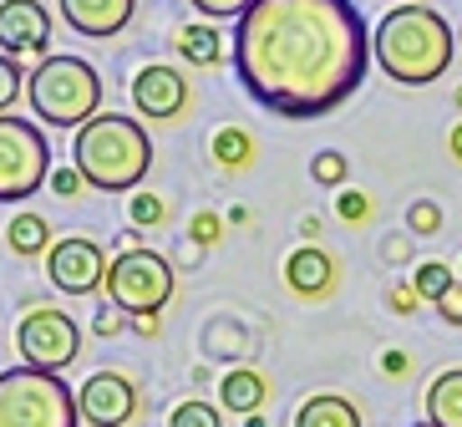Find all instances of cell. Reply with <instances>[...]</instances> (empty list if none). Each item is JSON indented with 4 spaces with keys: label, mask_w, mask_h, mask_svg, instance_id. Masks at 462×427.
<instances>
[{
    "label": "cell",
    "mask_w": 462,
    "mask_h": 427,
    "mask_svg": "<svg viewBox=\"0 0 462 427\" xmlns=\"http://www.w3.org/2000/svg\"><path fill=\"white\" fill-rule=\"evenodd\" d=\"M71 168L102 193H137L152 168V133L137 117L102 112L71 138Z\"/></svg>",
    "instance_id": "3"
},
{
    "label": "cell",
    "mask_w": 462,
    "mask_h": 427,
    "mask_svg": "<svg viewBox=\"0 0 462 427\" xmlns=\"http://www.w3.org/2000/svg\"><path fill=\"white\" fill-rule=\"evenodd\" d=\"M427 422L432 427H462V367L437 372L427 382Z\"/></svg>",
    "instance_id": "17"
},
{
    "label": "cell",
    "mask_w": 462,
    "mask_h": 427,
    "mask_svg": "<svg viewBox=\"0 0 462 427\" xmlns=\"http://www.w3.org/2000/svg\"><path fill=\"white\" fill-rule=\"evenodd\" d=\"M189 77L178 67H143L133 77V107L148 117V123H173V117H183V107H189Z\"/></svg>",
    "instance_id": "12"
},
{
    "label": "cell",
    "mask_w": 462,
    "mask_h": 427,
    "mask_svg": "<svg viewBox=\"0 0 462 427\" xmlns=\"http://www.w3.org/2000/svg\"><path fill=\"white\" fill-rule=\"evenodd\" d=\"M417 427H432V422H417Z\"/></svg>",
    "instance_id": "41"
},
{
    "label": "cell",
    "mask_w": 462,
    "mask_h": 427,
    "mask_svg": "<svg viewBox=\"0 0 462 427\" xmlns=\"http://www.w3.org/2000/svg\"><path fill=\"white\" fill-rule=\"evenodd\" d=\"M107 305L123 316H158L173 301V265L158 249H123L107 265Z\"/></svg>",
    "instance_id": "6"
},
{
    "label": "cell",
    "mask_w": 462,
    "mask_h": 427,
    "mask_svg": "<svg viewBox=\"0 0 462 427\" xmlns=\"http://www.w3.org/2000/svg\"><path fill=\"white\" fill-rule=\"evenodd\" d=\"M448 148H452V158H457V163H462V123L452 127V138H448Z\"/></svg>",
    "instance_id": "36"
},
{
    "label": "cell",
    "mask_w": 462,
    "mask_h": 427,
    "mask_svg": "<svg viewBox=\"0 0 462 427\" xmlns=\"http://www.w3.org/2000/svg\"><path fill=\"white\" fill-rule=\"evenodd\" d=\"M51 189H56V199H77L82 193V173L77 168H61V173H51Z\"/></svg>",
    "instance_id": "33"
},
{
    "label": "cell",
    "mask_w": 462,
    "mask_h": 427,
    "mask_svg": "<svg viewBox=\"0 0 462 427\" xmlns=\"http://www.w3.org/2000/svg\"><path fill=\"white\" fill-rule=\"evenodd\" d=\"M457 285H462V265H457Z\"/></svg>",
    "instance_id": "39"
},
{
    "label": "cell",
    "mask_w": 462,
    "mask_h": 427,
    "mask_svg": "<svg viewBox=\"0 0 462 427\" xmlns=\"http://www.w3.org/2000/svg\"><path fill=\"white\" fill-rule=\"evenodd\" d=\"M163 214H168V204L158 199V193H148V189H137L133 204H127V219H133L137 229H158V224H163Z\"/></svg>",
    "instance_id": "23"
},
{
    "label": "cell",
    "mask_w": 462,
    "mask_h": 427,
    "mask_svg": "<svg viewBox=\"0 0 462 427\" xmlns=\"http://www.w3.org/2000/svg\"><path fill=\"white\" fill-rule=\"evenodd\" d=\"M381 372L407 376V372H411V357H407V351H386V357H381Z\"/></svg>",
    "instance_id": "34"
},
{
    "label": "cell",
    "mask_w": 462,
    "mask_h": 427,
    "mask_svg": "<svg viewBox=\"0 0 462 427\" xmlns=\"http://www.w3.org/2000/svg\"><path fill=\"white\" fill-rule=\"evenodd\" d=\"M107 255L102 245L87 235H71V239H56L51 255H46V275L61 295H97V290L107 285Z\"/></svg>",
    "instance_id": "9"
},
{
    "label": "cell",
    "mask_w": 462,
    "mask_h": 427,
    "mask_svg": "<svg viewBox=\"0 0 462 427\" xmlns=\"http://www.w3.org/2000/svg\"><path fill=\"white\" fill-rule=\"evenodd\" d=\"M189 5L204 15V21H234V26H239L254 0H189Z\"/></svg>",
    "instance_id": "25"
},
{
    "label": "cell",
    "mask_w": 462,
    "mask_h": 427,
    "mask_svg": "<svg viewBox=\"0 0 462 427\" xmlns=\"http://www.w3.org/2000/svg\"><path fill=\"white\" fill-rule=\"evenodd\" d=\"M295 427H366L361 422V407L340 392H315V397L300 402Z\"/></svg>",
    "instance_id": "16"
},
{
    "label": "cell",
    "mask_w": 462,
    "mask_h": 427,
    "mask_svg": "<svg viewBox=\"0 0 462 427\" xmlns=\"http://www.w3.org/2000/svg\"><path fill=\"white\" fill-rule=\"evenodd\" d=\"M411 285H417L421 301H432V305H437L452 285H457V275H452L442 260H421V265H417V280H411Z\"/></svg>",
    "instance_id": "22"
},
{
    "label": "cell",
    "mask_w": 462,
    "mask_h": 427,
    "mask_svg": "<svg viewBox=\"0 0 462 427\" xmlns=\"http://www.w3.org/2000/svg\"><path fill=\"white\" fill-rule=\"evenodd\" d=\"M285 285L300 301H326L330 290H336V260L320 245H300L285 260Z\"/></svg>",
    "instance_id": "13"
},
{
    "label": "cell",
    "mask_w": 462,
    "mask_h": 427,
    "mask_svg": "<svg viewBox=\"0 0 462 427\" xmlns=\"http://www.w3.org/2000/svg\"><path fill=\"white\" fill-rule=\"evenodd\" d=\"M168 427H224V407H214L204 397H189L168 413Z\"/></svg>",
    "instance_id": "21"
},
{
    "label": "cell",
    "mask_w": 462,
    "mask_h": 427,
    "mask_svg": "<svg viewBox=\"0 0 462 427\" xmlns=\"http://www.w3.org/2000/svg\"><path fill=\"white\" fill-rule=\"evenodd\" d=\"M31 112L46 127H77L82 133L92 117H102V77L82 56H46L26 77Z\"/></svg>",
    "instance_id": "4"
},
{
    "label": "cell",
    "mask_w": 462,
    "mask_h": 427,
    "mask_svg": "<svg viewBox=\"0 0 462 427\" xmlns=\"http://www.w3.org/2000/svg\"><path fill=\"white\" fill-rule=\"evenodd\" d=\"M437 316L448 320V326H462V285H452L442 301H437Z\"/></svg>",
    "instance_id": "32"
},
{
    "label": "cell",
    "mask_w": 462,
    "mask_h": 427,
    "mask_svg": "<svg viewBox=\"0 0 462 427\" xmlns=\"http://www.w3.org/2000/svg\"><path fill=\"white\" fill-rule=\"evenodd\" d=\"M133 11H137V0H61L67 26L82 31V36H92V42L117 36V31L133 21Z\"/></svg>",
    "instance_id": "14"
},
{
    "label": "cell",
    "mask_w": 462,
    "mask_h": 427,
    "mask_svg": "<svg viewBox=\"0 0 462 427\" xmlns=\"http://www.w3.org/2000/svg\"><path fill=\"white\" fill-rule=\"evenodd\" d=\"M386 305H392L396 316H417L421 295H417V285H392V295H386Z\"/></svg>",
    "instance_id": "30"
},
{
    "label": "cell",
    "mask_w": 462,
    "mask_h": 427,
    "mask_svg": "<svg viewBox=\"0 0 462 427\" xmlns=\"http://www.w3.org/2000/svg\"><path fill=\"white\" fill-rule=\"evenodd\" d=\"M5 245H11V255H21V260L51 255V224H46L42 214H15L11 229H5Z\"/></svg>",
    "instance_id": "19"
},
{
    "label": "cell",
    "mask_w": 462,
    "mask_h": 427,
    "mask_svg": "<svg viewBox=\"0 0 462 427\" xmlns=\"http://www.w3.org/2000/svg\"><path fill=\"white\" fill-rule=\"evenodd\" d=\"M336 209H340V219H351V224H366V219H371V199H366V193H351V189H346Z\"/></svg>",
    "instance_id": "29"
},
{
    "label": "cell",
    "mask_w": 462,
    "mask_h": 427,
    "mask_svg": "<svg viewBox=\"0 0 462 427\" xmlns=\"http://www.w3.org/2000/svg\"><path fill=\"white\" fill-rule=\"evenodd\" d=\"M51 179V143L31 117H0V204H21Z\"/></svg>",
    "instance_id": "7"
},
{
    "label": "cell",
    "mask_w": 462,
    "mask_h": 427,
    "mask_svg": "<svg viewBox=\"0 0 462 427\" xmlns=\"http://www.w3.org/2000/svg\"><path fill=\"white\" fill-rule=\"evenodd\" d=\"M0 427H82V407L56 372L11 367L0 372Z\"/></svg>",
    "instance_id": "5"
},
{
    "label": "cell",
    "mask_w": 462,
    "mask_h": 427,
    "mask_svg": "<svg viewBox=\"0 0 462 427\" xmlns=\"http://www.w3.org/2000/svg\"><path fill=\"white\" fill-rule=\"evenodd\" d=\"M407 224H411V235H437V229H442V209L432 204V199H417V204L407 209Z\"/></svg>",
    "instance_id": "27"
},
{
    "label": "cell",
    "mask_w": 462,
    "mask_h": 427,
    "mask_svg": "<svg viewBox=\"0 0 462 427\" xmlns=\"http://www.w3.org/2000/svg\"><path fill=\"white\" fill-rule=\"evenodd\" d=\"M173 51L183 56L189 67H214L218 56H224V42H218V26H214V21H189V26H178Z\"/></svg>",
    "instance_id": "18"
},
{
    "label": "cell",
    "mask_w": 462,
    "mask_h": 427,
    "mask_svg": "<svg viewBox=\"0 0 462 427\" xmlns=\"http://www.w3.org/2000/svg\"><path fill=\"white\" fill-rule=\"evenodd\" d=\"M392 5H407V0H392Z\"/></svg>",
    "instance_id": "40"
},
{
    "label": "cell",
    "mask_w": 462,
    "mask_h": 427,
    "mask_svg": "<svg viewBox=\"0 0 462 427\" xmlns=\"http://www.w3.org/2000/svg\"><path fill=\"white\" fill-rule=\"evenodd\" d=\"M46 46H51V15L42 0H0V56L46 61Z\"/></svg>",
    "instance_id": "11"
},
{
    "label": "cell",
    "mask_w": 462,
    "mask_h": 427,
    "mask_svg": "<svg viewBox=\"0 0 462 427\" xmlns=\"http://www.w3.org/2000/svg\"><path fill=\"white\" fill-rule=\"evenodd\" d=\"M208 148H214V163L224 168V173H239V168L254 163V138H249L245 127H218Z\"/></svg>",
    "instance_id": "20"
},
{
    "label": "cell",
    "mask_w": 462,
    "mask_h": 427,
    "mask_svg": "<svg viewBox=\"0 0 462 427\" xmlns=\"http://www.w3.org/2000/svg\"><path fill=\"white\" fill-rule=\"evenodd\" d=\"M92 331L102 336V341H112V336L123 331V311H112V305H102V311H97V320H92Z\"/></svg>",
    "instance_id": "31"
},
{
    "label": "cell",
    "mask_w": 462,
    "mask_h": 427,
    "mask_svg": "<svg viewBox=\"0 0 462 427\" xmlns=\"http://www.w3.org/2000/svg\"><path fill=\"white\" fill-rule=\"evenodd\" d=\"M245 427H270V417H264V413H254V417H245Z\"/></svg>",
    "instance_id": "37"
},
{
    "label": "cell",
    "mask_w": 462,
    "mask_h": 427,
    "mask_svg": "<svg viewBox=\"0 0 462 427\" xmlns=\"http://www.w3.org/2000/svg\"><path fill=\"white\" fill-rule=\"evenodd\" d=\"M346 173H351L346 153H336V148L315 153V163H310V179H315V183H326V189H340V183H346Z\"/></svg>",
    "instance_id": "24"
},
{
    "label": "cell",
    "mask_w": 462,
    "mask_h": 427,
    "mask_svg": "<svg viewBox=\"0 0 462 427\" xmlns=\"http://www.w3.org/2000/svg\"><path fill=\"white\" fill-rule=\"evenodd\" d=\"M371 36L356 0H254L234 26V77L264 112L326 117L366 82Z\"/></svg>",
    "instance_id": "1"
},
{
    "label": "cell",
    "mask_w": 462,
    "mask_h": 427,
    "mask_svg": "<svg viewBox=\"0 0 462 427\" xmlns=\"http://www.w3.org/2000/svg\"><path fill=\"white\" fill-rule=\"evenodd\" d=\"M77 407L87 427H127L137 417V386L127 372H92L77 386Z\"/></svg>",
    "instance_id": "10"
},
{
    "label": "cell",
    "mask_w": 462,
    "mask_h": 427,
    "mask_svg": "<svg viewBox=\"0 0 462 427\" xmlns=\"http://www.w3.org/2000/svg\"><path fill=\"white\" fill-rule=\"evenodd\" d=\"M133 326H137V336H158V316H137Z\"/></svg>",
    "instance_id": "35"
},
{
    "label": "cell",
    "mask_w": 462,
    "mask_h": 427,
    "mask_svg": "<svg viewBox=\"0 0 462 427\" xmlns=\"http://www.w3.org/2000/svg\"><path fill=\"white\" fill-rule=\"evenodd\" d=\"M218 235H224V219H218V214H193L189 239H193L199 249H214V245H218Z\"/></svg>",
    "instance_id": "28"
},
{
    "label": "cell",
    "mask_w": 462,
    "mask_h": 427,
    "mask_svg": "<svg viewBox=\"0 0 462 427\" xmlns=\"http://www.w3.org/2000/svg\"><path fill=\"white\" fill-rule=\"evenodd\" d=\"M457 42H462V31H457Z\"/></svg>",
    "instance_id": "42"
},
{
    "label": "cell",
    "mask_w": 462,
    "mask_h": 427,
    "mask_svg": "<svg viewBox=\"0 0 462 427\" xmlns=\"http://www.w3.org/2000/svg\"><path fill=\"white\" fill-rule=\"evenodd\" d=\"M264 402H270V382H264V372H254V367H229V372L218 376V407H224V413L254 417Z\"/></svg>",
    "instance_id": "15"
},
{
    "label": "cell",
    "mask_w": 462,
    "mask_h": 427,
    "mask_svg": "<svg viewBox=\"0 0 462 427\" xmlns=\"http://www.w3.org/2000/svg\"><path fill=\"white\" fill-rule=\"evenodd\" d=\"M21 92H26V67L11 61V56H0V117H5V107H11Z\"/></svg>",
    "instance_id": "26"
},
{
    "label": "cell",
    "mask_w": 462,
    "mask_h": 427,
    "mask_svg": "<svg viewBox=\"0 0 462 427\" xmlns=\"http://www.w3.org/2000/svg\"><path fill=\"white\" fill-rule=\"evenodd\" d=\"M15 346H21L26 367L61 376V367H71V361L82 357V326H77L67 311H56V305H36V311L21 316Z\"/></svg>",
    "instance_id": "8"
},
{
    "label": "cell",
    "mask_w": 462,
    "mask_h": 427,
    "mask_svg": "<svg viewBox=\"0 0 462 427\" xmlns=\"http://www.w3.org/2000/svg\"><path fill=\"white\" fill-rule=\"evenodd\" d=\"M452 102H457V107H462V87H457V97H452Z\"/></svg>",
    "instance_id": "38"
},
{
    "label": "cell",
    "mask_w": 462,
    "mask_h": 427,
    "mask_svg": "<svg viewBox=\"0 0 462 427\" xmlns=\"http://www.w3.org/2000/svg\"><path fill=\"white\" fill-rule=\"evenodd\" d=\"M371 56L396 87H432L457 56V31L437 5L407 0V5H392L371 31Z\"/></svg>",
    "instance_id": "2"
}]
</instances>
